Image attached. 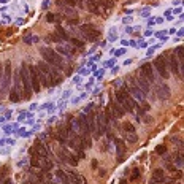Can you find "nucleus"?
<instances>
[{
    "mask_svg": "<svg viewBox=\"0 0 184 184\" xmlns=\"http://www.w3.org/2000/svg\"><path fill=\"white\" fill-rule=\"evenodd\" d=\"M40 53L41 56L45 57V62L46 63H51V65H57V68H62V59H60V56L53 51V49H49V48H41L40 49Z\"/></svg>",
    "mask_w": 184,
    "mask_h": 184,
    "instance_id": "obj_3",
    "label": "nucleus"
},
{
    "mask_svg": "<svg viewBox=\"0 0 184 184\" xmlns=\"http://www.w3.org/2000/svg\"><path fill=\"white\" fill-rule=\"evenodd\" d=\"M116 102L121 105L125 111H130V113L135 111V102H133V98L130 97L129 90H127L125 87L116 90Z\"/></svg>",
    "mask_w": 184,
    "mask_h": 184,
    "instance_id": "obj_1",
    "label": "nucleus"
},
{
    "mask_svg": "<svg viewBox=\"0 0 184 184\" xmlns=\"http://www.w3.org/2000/svg\"><path fill=\"white\" fill-rule=\"evenodd\" d=\"M116 149H118V162H122L125 159V146L122 140H116Z\"/></svg>",
    "mask_w": 184,
    "mask_h": 184,
    "instance_id": "obj_12",
    "label": "nucleus"
},
{
    "mask_svg": "<svg viewBox=\"0 0 184 184\" xmlns=\"http://www.w3.org/2000/svg\"><path fill=\"white\" fill-rule=\"evenodd\" d=\"M2 76H3V63H0V83H2Z\"/></svg>",
    "mask_w": 184,
    "mask_h": 184,
    "instance_id": "obj_32",
    "label": "nucleus"
},
{
    "mask_svg": "<svg viewBox=\"0 0 184 184\" xmlns=\"http://www.w3.org/2000/svg\"><path fill=\"white\" fill-rule=\"evenodd\" d=\"M176 56L179 57V60H181V65H179V68H182V60H184V54H182V46H178V49H176Z\"/></svg>",
    "mask_w": 184,
    "mask_h": 184,
    "instance_id": "obj_23",
    "label": "nucleus"
},
{
    "mask_svg": "<svg viewBox=\"0 0 184 184\" xmlns=\"http://www.w3.org/2000/svg\"><path fill=\"white\" fill-rule=\"evenodd\" d=\"M6 173H8V168H6V167H2V168H0V182L5 179Z\"/></svg>",
    "mask_w": 184,
    "mask_h": 184,
    "instance_id": "obj_24",
    "label": "nucleus"
},
{
    "mask_svg": "<svg viewBox=\"0 0 184 184\" xmlns=\"http://www.w3.org/2000/svg\"><path fill=\"white\" fill-rule=\"evenodd\" d=\"M32 151L35 152L38 155V157H41V159H46L48 157V151H46V148L43 146L40 143V141H37V143H35V146L32 148Z\"/></svg>",
    "mask_w": 184,
    "mask_h": 184,
    "instance_id": "obj_11",
    "label": "nucleus"
},
{
    "mask_svg": "<svg viewBox=\"0 0 184 184\" xmlns=\"http://www.w3.org/2000/svg\"><path fill=\"white\" fill-rule=\"evenodd\" d=\"M46 19L49 21V22H53V21H54V15H48V16H46Z\"/></svg>",
    "mask_w": 184,
    "mask_h": 184,
    "instance_id": "obj_34",
    "label": "nucleus"
},
{
    "mask_svg": "<svg viewBox=\"0 0 184 184\" xmlns=\"http://www.w3.org/2000/svg\"><path fill=\"white\" fill-rule=\"evenodd\" d=\"M167 184H176V182H167Z\"/></svg>",
    "mask_w": 184,
    "mask_h": 184,
    "instance_id": "obj_37",
    "label": "nucleus"
},
{
    "mask_svg": "<svg viewBox=\"0 0 184 184\" xmlns=\"http://www.w3.org/2000/svg\"><path fill=\"white\" fill-rule=\"evenodd\" d=\"M182 176V173H181V170H178V172H176V175H175V178H181Z\"/></svg>",
    "mask_w": 184,
    "mask_h": 184,
    "instance_id": "obj_35",
    "label": "nucleus"
},
{
    "mask_svg": "<svg viewBox=\"0 0 184 184\" xmlns=\"http://www.w3.org/2000/svg\"><path fill=\"white\" fill-rule=\"evenodd\" d=\"M10 100H11V102H19V100H21V94H19L16 89H13V90L10 92Z\"/></svg>",
    "mask_w": 184,
    "mask_h": 184,
    "instance_id": "obj_20",
    "label": "nucleus"
},
{
    "mask_svg": "<svg viewBox=\"0 0 184 184\" xmlns=\"http://www.w3.org/2000/svg\"><path fill=\"white\" fill-rule=\"evenodd\" d=\"M164 59H165V63H167V68H170L175 75H179L181 68L178 65V62H176V56L173 53H165Z\"/></svg>",
    "mask_w": 184,
    "mask_h": 184,
    "instance_id": "obj_6",
    "label": "nucleus"
},
{
    "mask_svg": "<svg viewBox=\"0 0 184 184\" xmlns=\"http://www.w3.org/2000/svg\"><path fill=\"white\" fill-rule=\"evenodd\" d=\"M0 184H13V181H11L10 178H5V179H3L2 182H0Z\"/></svg>",
    "mask_w": 184,
    "mask_h": 184,
    "instance_id": "obj_31",
    "label": "nucleus"
},
{
    "mask_svg": "<svg viewBox=\"0 0 184 184\" xmlns=\"http://www.w3.org/2000/svg\"><path fill=\"white\" fill-rule=\"evenodd\" d=\"M110 110H111V113H113V116H114V118H122V116H124V108H122L116 100H111Z\"/></svg>",
    "mask_w": 184,
    "mask_h": 184,
    "instance_id": "obj_10",
    "label": "nucleus"
},
{
    "mask_svg": "<svg viewBox=\"0 0 184 184\" xmlns=\"http://www.w3.org/2000/svg\"><path fill=\"white\" fill-rule=\"evenodd\" d=\"M49 40H53V41H60V37H59V35H56V33H51V35H49Z\"/></svg>",
    "mask_w": 184,
    "mask_h": 184,
    "instance_id": "obj_30",
    "label": "nucleus"
},
{
    "mask_svg": "<svg viewBox=\"0 0 184 184\" xmlns=\"http://www.w3.org/2000/svg\"><path fill=\"white\" fill-rule=\"evenodd\" d=\"M81 32H83V35L89 41H95V40L100 38V30H98L95 26H92V24H84V26H81Z\"/></svg>",
    "mask_w": 184,
    "mask_h": 184,
    "instance_id": "obj_4",
    "label": "nucleus"
},
{
    "mask_svg": "<svg viewBox=\"0 0 184 184\" xmlns=\"http://www.w3.org/2000/svg\"><path fill=\"white\" fill-rule=\"evenodd\" d=\"M138 178H140V172L135 168V170H133V173H132V178H130V179H132V181H135V179H138Z\"/></svg>",
    "mask_w": 184,
    "mask_h": 184,
    "instance_id": "obj_28",
    "label": "nucleus"
},
{
    "mask_svg": "<svg viewBox=\"0 0 184 184\" xmlns=\"http://www.w3.org/2000/svg\"><path fill=\"white\" fill-rule=\"evenodd\" d=\"M65 162H68L70 165H73V167H76L78 165V159L75 157V155H72V154H68L67 152V157H65Z\"/></svg>",
    "mask_w": 184,
    "mask_h": 184,
    "instance_id": "obj_21",
    "label": "nucleus"
},
{
    "mask_svg": "<svg viewBox=\"0 0 184 184\" xmlns=\"http://www.w3.org/2000/svg\"><path fill=\"white\" fill-rule=\"evenodd\" d=\"M19 78L22 81V89H24V98H30L32 97V86H30V76H29V70H27V63L21 65L19 70Z\"/></svg>",
    "mask_w": 184,
    "mask_h": 184,
    "instance_id": "obj_2",
    "label": "nucleus"
},
{
    "mask_svg": "<svg viewBox=\"0 0 184 184\" xmlns=\"http://www.w3.org/2000/svg\"><path fill=\"white\" fill-rule=\"evenodd\" d=\"M57 35H59V37H60L62 40H68V37H67V33L63 32V30L60 29V27H57Z\"/></svg>",
    "mask_w": 184,
    "mask_h": 184,
    "instance_id": "obj_26",
    "label": "nucleus"
},
{
    "mask_svg": "<svg viewBox=\"0 0 184 184\" xmlns=\"http://www.w3.org/2000/svg\"><path fill=\"white\" fill-rule=\"evenodd\" d=\"M155 90H157V97L159 98H168L170 97V89H168V86L167 84H159L157 87H155Z\"/></svg>",
    "mask_w": 184,
    "mask_h": 184,
    "instance_id": "obj_13",
    "label": "nucleus"
},
{
    "mask_svg": "<svg viewBox=\"0 0 184 184\" xmlns=\"http://www.w3.org/2000/svg\"><path fill=\"white\" fill-rule=\"evenodd\" d=\"M26 184H30V182H26Z\"/></svg>",
    "mask_w": 184,
    "mask_h": 184,
    "instance_id": "obj_38",
    "label": "nucleus"
},
{
    "mask_svg": "<svg viewBox=\"0 0 184 184\" xmlns=\"http://www.w3.org/2000/svg\"><path fill=\"white\" fill-rule=\"evenodd\" d=\"M154 65H155V68H157V72L160 73V76L167 80V78H168V68H167V63H165L164 56H159V57H155Z\"/></svg>",
    "mask_w": 184,
    "mask_h": 184,
    "instance_id": "obj_8",
    "label": "nucleus"
},
{
    "mask_svg": "<svg viewBox=\"0 0 184 184\" xmlns=\"http://www.w3.org/2000/svg\"><path fill=\"white\" fill-rule=\"evenodd\" d=\"M137 81H138V84H140L138 87H141V89H143L145 92H148V90H149V83H148V81L145 80V78H143V76H140Z\"/></svg>",
    "mask_w": 184,
    "mask_h": 184,
    "instance_id": "obj_19",
    "label": "nucleus"
},
{
    "mask_svg": "<svg viewBox=\"0 0 184 184\" xmlns=\"http://www.w3.org/2000/svg\"><path fill=\"white\" fill-rule=\"evenodd\" d=\"M27 70H29V76H30V86L33 92H40V80H38V72H37V67L33 65H27Z\"/></svg>",
    "mask_w": 184,
    "mask_h": 184,
    "instance_id": "obj_5",
    "label": "nucleus"
},
{
    "mask_svg": "<svg viewBox=\"0 0 184 184\" xmlns=\"http://www.w3.org/2000/svg\"><path fill=\"white\" fill-rule=\"evenodd\" d=\"M10 78H11V63L6 62L3 65V76H2V90L6 92L10 86Z\"/></svg>",
    "mask_w": 184,
    "mask_h": 184,
    "instance_id": "obj_7",
    "label": "nucleus"
},
{
    "mask_svg": "<svg viewBox=\"0 0 184 184\" xmlns=\"http://www.w3.org/2000/svg\"><path fill=\"white\" fill-rule=\"evenodd\" d=\"M56 176H57V178L63 182V184H70V179H68V175L65 173V172H62V170H57V172H56Z\"/></svg>",
    "mask_w": 184,
    "mask_h": 184,
    "instance_id": "obj_18",
    "label": "nucleus"
},
{
    "mask_svg": "<svg viewBox=\"0 0 184 184\" xmlns=\"http://www.w3.org/2000/svg\"><path fill=\"white\" fill-rule=\"evenodd\" d=\"M127 140H129L130 141V143H137V135H135V133H127Z\"/></svg>",
    "mask_w": 184,
    "mask_h": 184,
    "instance_id": "obj_25",
    "label": "nucleus"
},
{
    "mask_svg": "<svg viewBox=\"0 0 184 184\" xmlns=\"http://www.w3.org/2000/svg\"><path fill=\"white\" fill-rule=\"evenodd\" d=\"M87 10H89L90 13H95V15H98V13H100L98 3H95L94 0H89V2H87Z\"/></svg>",
    "mask_w": 184,
    "mask_h": 184,
    "instance_id": "obj_17",
    "label": "nucleus"
},
{
    "mask_svg": "<svg viewBox=\"0 0 184 184\" xmlns=\"http://www.w3.org/2000/svg\"><path fill=\"white\" fill-rule=\"evenodd\" d=\"M119 184H127V181H121V182H119Z\"/></svg>",
    "mask_w": 184,
    "mask_h": 184,
    "instance_id": "obj_36",
    "label": "nucleus"
},
{
    "mask_svg": "<svg viewBox=\"0 0 184 184\" xmlns=\"http://www.w3.org/2000/svg\"><path fill=\"white\" fill-rule=\"evenodd\" d=\"M165 151H167L165 146H157V148H155V152H157V154H164Z\"/></svg>",
    "mask_w": 184,
    "mask_h": 184,
    "instance_id": "obj_29",
    "label": "nucleus"
},
{
    "mask_svg": "<svg viewBox=\"0 0 184 184\" xmlns=\"http://www.w3.org/2000/svg\"><path fill=\"white\" fill-rule=\"evenodd\" d=\"M162 181H165V173H164V170L162 168H155L154 172H152V182L154 184H159Z\"/></svg>",
    "mask_w": 184,
    "mask_h": 184,
    "instance_id": "obj_15",
    "label": "nucleus"
},
{
    "mask_svg": "<svg viewBox=\"0 0 184 184\" xmlns=\"http://www.w3.org/2000/svg\"><path fill=\"white\" fill-rule=\"evenodd\" d=\"M70 43H72V45H75L76 48H83V43H81L80 40H76V38H72V40H70Z\"/></svg>",
    "mask_w": 184,
    "mask_h": 184,
    "instance_id": "obj_27",
    "label": "nucleus"
},
{
    "mask_svg": "<svg viewBox=\"0 0 184 184\" xmlns=\"http://www.w3.org/2000/svg\"><path fill=\"white\" fill-rule=\"evenodd\" d=\"M129 94H132L133 97L137 98V100H143V98H145V92L141 90L135 83H132V86H130V92H129Z\"/></svg>",
    "mask_w": 184,
    "mask_h": 184,
    "instance_id": "obj_14",
    "label": "nucleus"
},
{
    "mask_svg": "<svg viewBox=\"0 0 184 184\" xmlns=\"http://www.w3.org/2000/svg\"><path fill=\"white\" fill-rule=\"evenodd\" d=\"M122 127H124V130H125L127 133H133V132H135V127H133L130 122H124Z\"/></svg>",
    "mask_w": 184,
    "mask_h": 184,
    "instance_id": "obj_22",
    "label": "nucleus"
},
{
    "mask_svg": "<svg viewBox=\"0 0 184 184\" xmlns=\"http://www.w3.org/2000/svg\"><path fill=\"white\" fill-rule=\"evenodd\" d=\"M63 2H65L67 5H70V6H73V5L76 3V2H75V0H63Z\"/></svg>",
    "mask_w": 184,
    "mask_h": 184,
    "instance_id": "obj_33",
    "label": "nucleus"
},
{
    "mask_svg": "<svg viewBox=\"0 0 184 184\" xmlns=\"http://www.w3.org/2000/svg\"><path fill=\"white\" fill-rule=\"evenodd\" d=\"M68 179L73 181V184H87V181H86V178H84V176L78 175V173H75V172H70V173H68Z\"/></svg>",
    "mask_w": 184,
    "mask_h": 184,
    "instance_id": "obj_16",
    "label": "nucleus"
},
{
    "mask_svg": "<svg viewBox=\"0 0 184 184\" xmlns=\"http://www.w3.org/2000/svg\"><path fill=\"white\" fill-rule=\"evenodd\" d=\"M140 76H143L148 83H152L154 81V73H152V67L149 63H143L140 68Z\"/></svg>",
    "mask_w": 184,
    "mask_h": 184,
    "instance_id": "obj_9",
    "label": "nucleus"
}]
</instances>
